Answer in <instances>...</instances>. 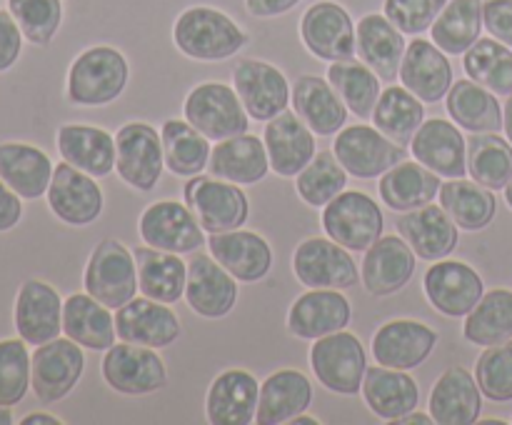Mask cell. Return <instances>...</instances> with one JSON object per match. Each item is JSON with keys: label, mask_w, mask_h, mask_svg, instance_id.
Segmentation results:
<instances>
[{"label": "cell", "mask_w": 512, "mask_h": 425, "mask_svg": "<svg viewBox=\"0 0 512 425\" xmlns=\"http://www.w3.org/2000/svg\"><path fill=\"white\" fill-rule=\"evenodd\" d=\"M415 258L418 255L403 235H380L365 250L360 283L375 298H388V295L400 293L413 280Z\"/></svg>", "instance_id": "obj_19"}, {"label": "cell", "mask_w": 512, "mask_h": 425, "mask_svg": "<svg viewBox=\"0 0 512 425\" xmlns=\"http://www.w3.org/2000/svg\"><path fill=\"white\" fill-rule=\"evenodd\" d=\"M8 10L33 45H50L63 23V0H8Z\"/></svg>", "instance_id": "obj_51"}, {"label": "cell", "mask_w": 512, "mask_h": 425, "mask_svg": "<svg viewBox=\"0 0 512 425\" xmlns=\"http://www.w3.org/2000/svg\"><path fill=\"white\" fill-rule=\"evenodd\" d=\"M475 378L480 390L493 403H510L512 400V340L500 345H490L475 363Z\"/></svg>", "instance_id": "obj_53"}, {"label": "cell", "mask_w": 512, "mask_h": 425, "mask_svg": "<svg viewBox=\"0 0 512 425\" xmlns=\"http://www.w3.org/2000/svg\"><path fill=\"white\" fill-rule=\"evenodd\" d=\"M333 153L348 175L360 180L380 178L393 165L408 160V150L373 125H350L340 130L335 135Z\"/></svg>", "instance_id": "obj_9"}, {"label": "cell", "mask_w": 512, "mask_h": 425, "mask_svg": "<svg viewBox=\"0 0 512 425\" xmlns=\"http://www.w3.org/2000/svg\"><path fill=\"white\" fill-rule=\"evenodd\" d=\"M13 423V413H10L8 405H0V425Z\"/></svg>", "instance_id": "obj_63"}, {"label": "cell", "mask_w": 512, "mask_h": 425, "mask_svg": "<svg viewBox=\"0 0 512 425\" xmlns=\"http://www.w3.org/2000/svg\"><path fill=\"white\" fill-rule=\"evenodd\" d=\"M310 368L318 383L330 393L358 395L368 373V353L358 335L338 330V333L313 340Z\"/></svg>", "instance_id": "obj_4"}, {"label": "cell", "mask_w": 512, "mask_h": 425, "mask_svg": "<svg viewBox=\"0 0 512 425\" xmlns=\"http://www.w3.org/2000/svg\"><path fill=\"white\" fill-rule=\"evenodd\" d=\"M165 168L163 138L148 123H125L115 135V170L120 180L140 193H150L158 185Z\"/></svg>", "instance_id": "obj_8"}, {"label": "cell", "mask_w": 512, "mask_h": 425, "mask_svg": "<svg viewBox=\"0 0 512 425\" xmlns=\"http://www.w3.org/2000/svg\"><path fill=\"white\" fill-rule=\"evenodd\" d=\"M290 103L298 118L318 135H338L348 120V108L328 78L300 75L290 90Z\"/></svg>", "instance_id": "obj_32"}, {"label": "cell", "mask_w": 512, "mask_h": 425, "mask_svg": "<svg viewBox=\"0 0 512 425\" xmlns=\"http://www.w3.org/2000/svg\"><path fill=\"white\" fill-rule=\"evenodd\" d=\"M208 173L235 185H255L270 173V158L258 135H235L215 143L208 160Z\"/></svg>", "instance_id": "obj_35"}, {"label": "cell", "mask_w": 512, "mask_h": 425, "mask_svg": "<svg viewBox=\"0 0 512 425\" xmlns=\"http://www.w3.org/2000/svg\"><path fill=\"white\" fill-rule=\"evenodd\" d=\"M85 355L75 340L65 338L48 340L38 345L30 355V388L40 403L50 405L68 398L78 380L83 378Z\"/></svg>", "instance_id": "obj_10"}, {"label": "cell", "mask_w": 512, "mask_h": 425, "mask_svg": "<svg viewBox=\"0 0 512 425\" xmlns=\"http://www.w3.org/2000/svg\"><path fill=\"white\" fill-rule=\"evenodd\" d=\"M135 265H138V290L145 298L158 303L173 305L185 298L188 285V263L178 253L140 245L133 250Z\"/></svg>", "instance_id": "obj_37"}, {"label": "cell", "mask_w": 512, "mask_h": 425, "mask_svg": "<svg viewBox=\"0 0 512 425\" xmlns=\"http://www.w3.org/2000/svg\"><path fill=\"white\" fill-rule=\"evenodd\" d=\"M463 68L470 80L495 95H512V48L490 38H480L463 55Z\"/></svg>", "instance_id": "obj_49"}, {"label": "cell", "mask_w": 512, "mask_h": 425, "mask_svg": "<svg viewBox=\"0 0 512 425\" xmlns=\"http://www.w3.org/2000/svg\"><path fill=\"white\" fill-rule=\"evenodd\" d=\"M173 40L180 53L188 58L218 63L240 53L248 43V33L223 10L193 5L175 20Z\"/></svg>", "instance_id": "obj_1"}, {"label": "cell", "mask_w": 512, "mask_h": 425, "mask_svg": "<svg viewBox=\"0 0 512 425\" xmlns=\"http://www.w3.org/2000/svg\"><path fill=\"white\" fill-rule=\"evenodd\" d=\"M233 88L253 120L268 123L290 105V83L285 73L265 60L245 58L233 68Z\"/></svg>", "instance_id": "obj_16"}, {"label": "cell", "mask_w": 512, "mask_h": 425, "mask_svg": "<svg viewBox=\"0 0 512 425\" xmlns=\"http://www.w3.org/2000/svg\"><path fill=\"white\" fill-rule=\"evenodd\" d=\"M348 188V170L340 165L335 153L320 150L295 178V190L303 203L310 208H325L333 198H338Z\"/></svg>", "instance_id": "obj_50"}, {"label": "cell", "mask_w": 512, "mask_h": 425, "mask_svg": "<svg viewBox=\"0 0 512 425\" xmlns=\"http://www.w3.org/2000/svg\"><path fill=\"white\" fill-rule=\"evenodd\" d=\"M300 40L310 55L325 63L353 60L358 53L353 18L333 0H318L305 10L300 20Z\"/></svg>", "instance_id": "obj_11"}, {"label": "cell", "mask_w": 512, "mask_h": 425, "mask_svg": "<svg viewBox=\"0 0 512 425\" xmlns=\"http://www.w3.org/2000/svg\"><path fill=\"white\" fill-rule=\"evenodd\" d=\"M483 398L475 373L463 365H450L435 380L428 413L438 425H473L483 413Z\"/></svg>", "instance_id": "obj_26"}, {"label": "cell", "mask_w": 512, "mask_h": 425, "mask_svg": "<svg viewBox=\"0 0 512 425\" xmlns=\"http://www.w3.org/2000/svg\"><path fill=\"white\" fill-rule=\"evenodd\" d=\"M468 175L490 190H505L512 180V143L498 133L468 138Z\"/></svg>", "instance_id": "obj_48"}, {"label": "cell", "mask_w": 512, "mask_h": 425, "mask_svg": "<svg viewBox=\"0 0 512 425\" xmlns=\"http://www.w3.org/2000/svg\"><path fill=\"white\" fill-rule=\"evenodd\" d=\"M30 355L23 338L0 340V405H18L30 388Z\"/></svg>", "instance_id": "obj_52"}, {"label": "cell", "mask_w": 512, "mask_h": 425, "mask_svg": "<svg viewBox=\"0 0 512 425\" xmlns=\"http://www.w3.org/2000/svg\"><path fill=\"white\" fill-rule=\"evenodd\" d=\"M445 108L458 128L468 133H500L503 130V105L498 95L475 80H458L445 95Z\"/></svg>", "instance_id": "obj_41"}, {"label": "cell", "mask_w": 512, "mask_h": 425, "mask_svg": "<svg viewBox=\"0 0 512 425\" xmlns=\"http://www.w3.org/2000/svg\"><path fill=\"white\" fill-rule=\"evenodd\" d=\"M270 158V170L283 178H298L300 170L315 158V135L298 113H280L268 120L263 135Z\"/></svg>", "instance_id": "obj_30"}, {"label": "cell", "mask_w": 512, "mask_h": 425, "mask_svg": "<svg viewBox=\"0 0 512 425\" xmlns=\"http://www.w3.org/2000/svg\"><path fill=\"white\" fill-rule=\"evenodd\" d=\"M300 0H245V8L255 18H278L290 13Z\"/></svg>", "instance_id": "obj_58"}, {"label": "cell", "mask_w": 512, "mask_h": 425, "mask_svg": "<svg viewBox=\"0 0 512 425\" xmlns=\"http://www.w3.org/2000/svg\"><path fill=\"white\" fill-rule=\"evenodd\" d=\"M208 250L238 283H260L273 268V248L253 230H225L208 235Z\"/></svg>", "instance_id": "obj_25"}, {"label": "cell", "mask_w": 512, "mask_h": 425, "mask_svg": "<svg viewBox=\"0 0 512 425\" xmlns=\"http://www.w3.org/2000/svg\"><path fill=\"white\" fill-rule=\"evenodd\" d=\"M373 123L380 133L388 135L403 148H410L415 133L425 123V103L405 85H390L380 93L373 110Z\"/></svg>", "instance_id": "obj_44"}, {"label": "cell", "mask_w": 512, "mask_h": 425, "mask_svg": "<svg viewBox=\"0 0 512 425\" xmlns=\"http://www.w3.org/2000/svg\"><path fill=\"white\" fill-rule=\"evenodd\" d=\"M293 273L305 288H355L360 280L358 265L348 248L333 238H308L295 248Z\"/></svg>", "instance_id": "obj_14"}, {"label": "cell", "mask_w": 512, "mask_h": 425, "mask_svg": "<svg viewBox=\"0 0 512 425\" xmlns=\"http://www.w3.org/2000/svg\"><path fill=\"white\" fill-rule=\"evenodd\" d=\"M128 75V60L118 48L93 45L70 63L65 95L70 103L83 105V108L110 105L123 95Z\"/></svg>", "instance_id": "obj_2"}, {"label": "cell", "mask_w": 512, "mask_h": 425, "mask_svg": "<svg viewBox=\"0 0 512 425\" xmlns=\"http://www.w3.org/2000/svg\"><path fill=\"white\" fill-rule=\"evenodd\" d=\"M463 335L468 343L480 348L512 340V290H485L480 303L465 315Z\"/></svg>", "instance_id": "obj_46"}, {"label": "cell", "mask_w": 512, "mask_h": 425, "mask_svg": "<svg viewBox=\"0 0 512 425\" xmlns=\"http://www.w3.org/2000/svg\"><path fill=\"white\" fill-rule=\"evenodd\" d=\"M483 23L495 40L512 48V0H485Z\"/></svg>", "instance_id": "obj_55"}, {"label": "cell", "mask_w": 512, "mask_h": 425, "mask_svg": "<svg viewBox=\"0 0 512 425\" xmlns=\"http://www.w3.org/2000/svg\"><path fill=\"white\" fill-rule=\"evenodd\" d=\"M55 165L48 153L28 143H0V178L23 200H38L48 193Z\"/></svg>", "instance_id": "obj_40"}, {"label": "cell", "mask_w": 512, "mask_h": 425, "mask_svg": "<svg viewBox=\"0 0 512 425\" xmlns=\"http://www.w3.org/2000/svg\"><path fill=\"white\" fill-rule=\"evenodd\" d=\"M448 0H385L383 13L400 33L423 35L433 28Z\"/></svg>", "instance_id": "obj_54"}, {"label": "cell", "mask_w": 512, "mask_h": 425, "mask_svg": "<svg viewBox=\"0 0 512 425\" xmlns=\"http://www.w3.org/2000/svg\"><path fill=\"white\" fill-rule=\"evenodd\" d=\"M15 330L28 345H43L63 333V300L45 280H25L15 298Z\"/></svg>", "instance_id": "obj_23"}, {"label": "cell", "mask_w": 512, "mask_h": 425, "mask_svg": "<svg viewBox=\"0 0 512 425\" xmlns=\"http://www.w3.org/2000/svg\"><path fill=\"white\" fill-rule=\"evenodd\" d=\"M395 228L398 233L408 240L410 248L415 250L420 260H443L458 248V225L443 210V205H423V208L408 210L395 218Z\"/></svg>", "instance_id": "obj_28"}, {"label": "cell", "mask_w": 512, "mask_h": 425, "mask_svg": "<svg viewBox=\"0 0 512 425\" xmlns=\"http://www.w3.org/2000/svg\"><path fill=\"white\" fill-rule=\"evenodd\" d=\"M430 305L448 318H465L485 295V283L473 265L463 260H435L423 278Z\"/></svg>", "instance_id": "obj_15"}, {"label": "cell", "mask_w": 512, "mask_h": 425, "mask_svg": "<svg viewBox=\"0 0 512 425\" xmlns=\"http://www.w3.org/2000/svg\"><path fill=\"white\" fill-rule=\"evenodd\" d=\"M400 83L418 95L423 103H440L453 88V65L448 53L438 48L433 40L415 35L408 43L403 65H400Z\"/></svg>", "instance_id": "obj_29"}, {"label": "cell", "mask_w": 512, "mask_h": 425, "mask_svg": "<svg viewBox=\"0 0 512 425\" xmlns=\"http://www.w3.org/2000/svg\"><path fill=\"white\" fill-rule=\"evenodd\" d=\"M23 218V198L0 178V233H8Z\"/></svg>", "instance_id": "obj_57"}, {"label": "cell", "mask_w": 512, "mask_h": 425, "mask_svg": "<svg viewBox=\"0 0 512 425\" xmlns=\"http://www.w3.org/2000/svg\"><path fill=\"white\" fill-rule=\"evenodd\" d=\"M438 200L445 213L455 220V225L468 233L485 230L498 213V200L493 190L475 180L450 178L448 183L440 185Z\"/></svg>", "instance_id": "obj_42"}, {"label": "cell", "mask_w": 512, "mask_h": 425, "mask_svg": "<svg viewBox=\"0 0 512 425\" xmlns=\"http://www.w3.org/2000/svg\"><path fill=\"white\" fill-rule=\"evenodd\" d=\"M58 153L93 178H105L115 170V135L95 125L68 123L58 128Z\"/></svg>", "instance_id": "obj_36"}, {"label": "cell", "mask_w": 512, "mask_h": 425, "mask_svg": "<svg viewBox=\"0 0 512 425\" xmlns=\"http://www.w3.org/2000/svg\"><path fill=\"white\" fill-rule=\"evenodd\" d=\"M393 423L395 425H430V423H435V420H433V415H425V413H420V410H413V413L403 415V418L393 420Z\"/></svg>", "instance_id": "obj_60"}, {"label": "cell", "mask_w": 512, "mask_h": 425, "mask_svg": "<svg viewBox=\"0 0 512 425\" xmlns=\"http://www.w3.org/2000/svg\"><path fill=\"white\" fill-rule=\"evenodd\" d=\"M410 155L440 178H465L468 175V140L450 120H425L410 143Z\"/></svg>", "instance_id": "obj_24"}, {"label": "cell", "mask_w": 512, "mask_h": 425, "mask_svg": "<svg viewBox=\"0 0 512 425\" xmlns=\"http://www.w3.org/2000/svg\"><path fill=\"white\" fill-rule=\"evenodd\" d=\"M20 425H63V420L48 413H30L20 420Z\"/></svg>", "instance_id": "obj_59"}, {"label": "cell", "mask_w": 512, "mask_h": 425, "mask_svg": "<svg viewBox=\"0 0 512 425\" xmlns=\"http://www.w3.org/2000/svg\"><path fill=\"white\" fill-rule=\"evenodd\" d=\"M440 185L443 180L438 173L428 170L418 160H403L385 175H380L378 193L390 210L408 213V210L433 203L440 193Z\"/></svg>", "instance_id": "obj_38"}, {"label": "cell", "mask_w": 512, "mask_h": 425, "mask_svg": "<svg viewBox=\"0 0 512 425\" xmlns=\"http://www.w3.org/2000/svg\"><path fill=\"white\" fill-rule=\"evenodd\" d=\"M45 195H48V205L55 218L73 228H85V225L95 223L105 205L98 180L65 160L55 165L53 180H50Z\"/></svg>", "instance_id": "obj_17"}, {"label": "cell", "mask_w": 512, "mask_h": 425, "mask_svg": "<svg viewBox=\"0 0 512 425\" xmlns=\"http://www.w3.org/2000/svg\"><path fill=\"white\" fill-rule=\"evenodd\" d=\"M165 168L180 178H195L208 168L213 145L188 120H165L160 128Z\"/></svg>", "instance_id": "obj_45"}, {"label": "cell", "mask_w": 512, "mask_h": 425, "mask_svg": "<svg viewBox=\"0 0 512 425\" xmlns=\"http://www.w3.org/2000/svg\"><path fill=\"white\" fill-rule=\"evenodd\" d=\"M115 333L125 343L160 350L173 345L183 333V328H180L178 315L170 310V305L145 298V295L143 298L135 295L115 313Z\"/></svg>", "instance_id": "obj_22"}, {"label": "cell", "mask_w": 512, "mask_h": 425, "mask_svg": "<svg viewBox=\"0 0 512 425\" xmlns=\"http://www.w3.org/2000/svg\"><path fill=\"white\" fill-rule=\"evenodd\" d=\"M483 0H448L430 28V38L443 53L465 55L483 33Z\"/></svg>", "instance_id": "obj_43"}, {"label": "cell", "mask_w": 512, "mask_h": 425, "mask_svg": "<svg viewBox=\"0 0 512 425\" xmlns=\"http://www.w3.org/2000/svg\"><path fill=\"white\" fill-rule=\"evenodd\" d=\"M328 80L350 113L363 120L373 118V110L383 93L375 70H370L363 60H338V63H330Z\"/></svg>", "instance_id": "obj_47"}, {"label": "cell", "mask_w": 512, "mask_h": 425, "mask_svg": "<svg viewBox=\"0 0 512 425\" xmlns=\"http://www.w3.org/2000/svg\"><path fill=\"white\" fill-rule=\"evenodd\" d=\"M138 233L145 245L168 253H195L208 243L203 225L193 210L178 200H158L148 205L138 220Z\"/></svg>", "instance_id": "obj_13"}, {"label": "cell", "mask_w": 512, "mask_h": 425, "mask_svg": "<svg viewBox=\"0 0 512 425\" xmlns=\"http://www.w3.org/2000/svg\"><path fill=\"white\" fill-rule=\"evenodd\" d=\"M290 425H320V420L310 418V415H305V413H300V415H295L293 420H290Z\"/></svg>", "instance_id": "obj_62"}, {"label": "cell", "mask_w": 512, "mask_h": 425, "mask_svg": "<svg viewBox=\"0 0 512 425\" xmlns=\"http://www.w3.org/2000/svg\"><path fill=\"white\" fill-rule=\"evenodd\" d=\"M313 403V383L305 373L295 368H283L278 373H270L260 385L258 425H285L295 415L305 413Z\"/></svg>", "instance_id": "obj_33"}, {"label": "cell", "mask_w": 512, "mask_h": 425, "mask_svg": "<svg viewBox=\"0 0 512 425\" xmlns=\"http://www.w3.org/2000/svg\"><path fill=\"white\" fill-rule=\"evenodd\" d=\"M353 320V305L340 290L308 288L288 310V333L303 340H318L345 330Z\"/></svg>", "instance_id": "obj_21"}, {"label": "cell", "mask_w": 512, "mask_h": 425, "mask_svg": "<svg viewBox=\"0 0 512 425\" xmlns=\"http://www.w3.org/2000/svg\"><path fill=\"white\" fill-rule=\"evenodd\" d=\"M360 393H363L365 405L388 423L413 413L420 405L418 380L405 370L385 368V365L368 368Z\"/></svg>", "instance_id": "obj_34"}, {"label": "cell", "mask_w": 512, "mask_h": 425, "mask_svg": "<svg viewBox=\"0 0 512 425\" xmlns=\"http://www.w3.org/2000/svg\"><path fill=\"white\" fill-rule=\"evenodd\" d=\"M505 203H508L510 208H512V180H510L508 185H505Z\"/></svg>", "instance_id": "obj_64"}, {"label": "cell", "mask_w": 512, "mask_h": 425, "mask_svg": "<svg viewBox=\"0 0 512 425\" xmlns=\"http://www.w3.org/2000/svg\"><path fill=\"white\" fill-rule=\"evenodd\" d=\"M63 333L88 350L115 345V315L90 293H73L63 303Z\"/></svg>", "instance_id": "obj_39"}, {"label": "cell", "mask_w": 512, "mask_h": 425, "mask_svg": "<svg viewBox=\"0 0 512 425\" xmlns=\"http://www.w3.org/2000/svg\"><path fill=\"white\" fill-rule=\"evenodd\" d=\"M185 120L205 135L210 143L248 133L250 115L235 88L225 83H200L183 103Z\"/></svg>", "instance_id": "obj_3"}, {"label": "cell", "mask_w": 512, "mask_h": 425, "mask_svg": "<svg viewBox=\"0 0 512 425\" xmlns=\"http://www.w3.org/2000/svg\"><path fill=\"white\" fill-rule=\"evenodd\" d=\"M503 130L512 143V95H508V103H505V108H503Z\"/></svg>", "instance_id": "obj_61"}, {"label": "cell", "mask_w": 512, "mask_h": 425, "mask_svg": "<svg viewBox=\"0 0 512 425\" xmlns=\"http://www.w3.org/2000/svg\"><path fill=\"white\" fill-rule=\"evenodd\" d=\"M320 223L328 238L348 248L350 253H365L385 228L378 200L363 190H343L338 198L325 205Z\"/></svg>", "instance_id": "obj_6"}, {"label": "cell", "mask_w": 512, "mask_h": 425, "mask_svg": "<svg viewBox=\"0 0 512 425\" xmlns=\"http://www.w3.org/2000/svg\"><path fill=\"white\" fill-rule=\"evenodd\" d=\"M260 385L250 370H223L210 383L205 398V415L213 425H250L258 413Z\"/></svg>", "instance_id": "obj_27"}, {"label": "cell", "mask_w": 512, "mask_h": 425, "mask_svg": "<svg viewBox=\"0 0 512 425\" xmlns=\"http://www.w3.org/2000/svg\"><path fill=\"white\" fill-rule=\"evenodd\" d=\"M438 345V333L430 325L420 320L398 318L380 325L378 333L373 335V353L375 363L395 370H415L433 355Z\"/></svg>", "instance_id": "obj_18"}, {"label": "cell", "mask_w": 512, "mask_h": 425, "mask_svg": "<svg viewBox=\"0 0 512 425\" xmlns=\"http://www.w3.org/2000/svg\"><path fill=\"white\" fill-rule=\"evenodd\" d=\"M103 380L123 395H150L168 385V368L155 348L135 343L110 345L100 365Z\"/></svg>", "instance_id": "obj_12"}, {"label": "cell", "mask_w": 512, "mask_h": 425, "mask_svg": "<svg viewBox=\"0 0 512 425\" xmlns=\"http://www.w3.org/2000/svg\"><path fill=\"white\" fill-rule=\"evenodd\" d=\"M355 38H358V58L370 70H375L380 80L393 83L395 78H400V65H403L408 43H405V33H400L385 18V13L363 15L355 28Z\"/></svg>", "instance_id": "obj_31"}, {"label": "cell", "mask_w": 512, "mask_h": 425, "mask_svg": "<svg viewBox=\"0 0 512 425\" xmlns=\"http://www.w3.org/2000/svg\"><path fill=\"white\" fill-rule=\"evenodd\" d=\"M23 30L18 28L10 10H0V73L10 70L23 50Z\"/></svg>", "instance_id": "obj_56"}, {"label": "cell", "mask_w": 512, "mask_h": 425, "mask_svg": "<svg viewBox=\"0 0 512 425\" xmlns=\"http://www.w3.org/2000/svg\"><path fill=\"white\" fill-rule=\"evenodd\" d=\"M185 300L200 318L220 320L238 303V280L213 255L195 250L188 260Z\"/></svg>", "instance_id": "obj_20"}, {"label": "cell", "mask_w": 512, "mask_h": 425, "mask_svg": "<svg viewBox=\"0 0 512 425\" xmlns=\"http://www.w3.org/2000/svg\"><path fill=\"white\" fill-rule=\"evenodd\" d=\"M85 293L93 295L110 310L123 308L138 295V265L133 250L120 240H100L90 253L83 275Z\"/></svg>", "instance_id": "obj_5"}, {"label": "cell", "mask_w": 512, "mask_h": 425, "mask_svg": "<svg viewBox=\"0 0 512 425\" xmlns=\"http://www.w3.org/2000/svg\"><path fill=\"white\" fill-rule=\"evenodd\" d=\"M185 205L195 213L205 233L243 228L250 215L248 195L240 185L215 175H195L185 183Z\"/></svg>", "instance_id": "obj_7"}]
</instances>
